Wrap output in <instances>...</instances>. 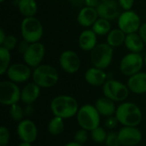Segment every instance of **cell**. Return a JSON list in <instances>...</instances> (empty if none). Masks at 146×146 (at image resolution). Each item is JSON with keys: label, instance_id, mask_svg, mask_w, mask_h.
I'll list each match as a JSON object with an SVG mask.
<instances>
[{"label": "cell", "instance_id": "44dd1931", "mask_svg": "<svg viewBox=\"0 0 146 146\" xmlns=\"http://www.w3.org/2000/svg\"><path fill=\"white\" fill-rule=\"evenodd\" d=\"M40 88L34 82L28 83L26 85L21 92V100L27 105H31L33 104L40 94Z\"/></svg>", "mask_w": 146, "mask_h": 146}, {"label": "cell", "instance_id": "7402d4cb", "mask_svg": "<svg viewBox=\"0 0 146 146\" xmlns=\"http://www.w3.org/2000/svg\"><path fill=\"white\" fill-rule=\"evenodd\" d=\"M95 107L101 115L106 117L113 116L117 109L115 107V102L106 97L98 98L95 104Z\"/></svg>", "mask_w": 146, "mask_h": 146}, {"label": "cell", "instance_id": "ab89813d", "mask_svg": "<svg viewBox=\"0 0 146 146\" xmlns=\"http://www.w3.org/2000/svg\"><path fill=\"white\" fill-rule=\"evenodd\" d=\"M68 1L72 5L76 6V7L83 6L85 5V3H86V0H68Z\"/></svg>", "mask_w": 146, "mask_h": 146}, {"label": "cell", "instance_id": "4dcf8cb0", "mask_svg": "<svg viewBox=\"0 0 146 146\" xmlns=\"http://www.w3.org/2000/svg\"><path fill=\"white\" fill-rule=\"evenodd\" d=\"M105 144L106 146H121V141L119 139V136H118V133H115V132H110L108 133L107 134V138L105 140Z\"/></svg>", "mask_w": 146, "mask_h": 146}, {"label": "cell", "instance_id": "8992f818", "mask_svg": "<svg viewBox=\"0 0 146 146\" xmlns=\"http://www.w3.org/2000/svg\"><path fill=\"white\" fill-rule=\"evenodd\" d=\"M113 55V47L107 43L99 44L91 51V61L95 68L105 69L111 64Z\"/></svg>", "mask_w": 146, "mask_h": 146}, {"label": "cell", "instance_id": "7a4b0ae2", "mask_svg": "<svg viewBox=\"0 0 146 146\" xmlns=\"http://www.w3.org/2000/svg\"><path fill=\"white\" fill-rule=\"evenodd\" d=\"M115 116L123 127H137L142 121V112L139 107L131 102L120 104L116 109Z\"/></svg>", "mask_w": 146, "mask_h": 146}, {"label": "cell", "instance_id": "d4e9b609", "mask_svg": "<svg viewBox=\"0 0 146 146\" xmlns=\"http://www.w3.org/2000/svg\"><path fill=\"white\" fill-rule=\"evenodd\" d=\"M126 33L120 28H115L111 30L107 34V44L111 47H119L125 43Z\"/></svg>", "mask_w": 146, "mask_h": 146}, {"label": "cell", "instance_id": "484cf974", "mask_svg": "<svg viewBox=\"0 0 146 146\" xmlns=\"http://www.w3.org/2000/svg\"><path fill=\"white\" fill-rule=\"evenodd\" d=\"M93 32L99 36L107 35L111 31V24L109 20L104 18H98L96 22L92 25Z\"/></svg>", "mask_w": 146, "mask_h": 146}, {"label": "cell", "instance_id": "e575fe53", "mask_svg": "<svg viewBox=\"0 0 146 146\" xmlns=\"http://www.w3.org/2000/svg\"><path fill=\"white\" fill-rule=\"evenodd\" d=\"M119 5L122 9L126 10H131L134 4V0H118Z\"/></svg>", "mask_w": 146, "mask_h": 146}, {"label": "cell", "instance_id": "d590c367", "mask_svg": "<svg viewBox=\"0 0 146 146\" xmlns=\"http://www.w3.org/2000/svg\"><path fill=\"white\" fill-rule=\"evenodd\" d=\"M118 123V121L116 119L115 116H110V117H107L104 124H105V127L109 129H113L116 127Z\"/></svg>", "mask_w": 146, "mask_h": 146}, {"label": "cell", "instance_id": "d6a6232c", "mask_svg": "<svg viewBox=\"0 0 146 146\" xmlns=\"http://www.w3.org/2000/svg\"><path fill=\"white\" fill-rule=\"evenodd\" d=\"M9 132L7 127L2 126L0 127V146H7L9 142Z\"/></svg>", "mask_w": 146, "mask_h": 146}, {"label": "cell", "instance_id": "f35d334b", "mask_svg": "<svg viewBox=\"0 0 146 146\" xmlns=\"http://www.w3.org/2000/svg\"><path fill=\"white\" fill-rule=\"evenodd\" d=\"M100 2H101L100 0H86L85 5L87 7H92V8L97 9V7L100 3Z\"/></svg>", "mask_w": 146, "mask_h": 146}, {"label": "cell", "instance_id": "52a82bcc", "mask_svg": "<svg viewBox=\"0 0 146 146\" xmlns=\"http://www.w3.org/2000/svg\"><path fill=\"white\" fill-rule=\"evenodd\" d=\"M129 88L123 83L115 80H108L103 86L104 97L114 102H122L129 95Z\"/></svg>", "mask_w": 146, "mask_h": 146}, {"label": "cell", "instance_id": "ac0fdd59", "mask_svg": "<svg viewBox=\"0 0 146 146\" xmlns=\"http://www.w3.org/2000/svg\"><path fill=\"white\" fill-rule=\"evenodd\" d=\"M127 86L130 92L135 94L146 93V73L139 72L130 76Z\"/></svg>", "mask_w": 146, "mask_h": 146}, {"label": "cell", "instance_id": "2e32d148", "mask_svg": "<svg viewBox=\"0 0 146 146\" xmlns=\"http://www.w3.org/2000/svg\"><path fill=\"white\" fill-rule=\"evenodd\" d=\"M121 145L133 146L142 140V133L136 127H123L118 132Z\"/></svg>", "mask_w": 146, "mask_h": 146}, {"label": "cell", "instance_id": "74e56055", "mask_svg": "<svg viewBox=\"0 0 146 146\" xmlns=\"http://www.w3.org/2000/svg\"><path fill=\"white\" fill-rule=\"evenodd\" d=\"M139 34L142 38L145 44H146V22L140 26V28L139 30Z\"/></svg>", "mask_w": 146, "mask_h": 146}, {"label": "cell", "instance_id": "ee69618b", "mask_svg": "<svg viewBox=\"0 0 146 146\" xmlns=\"http://www.w3.org/2000/svg\"><path fill=\"white\" fill-rule=\"evenodd\" d=\"M144 60H145V63L146 65V54L145 55V57H144Z\"/></svg>", "mask_w": 146, "mask_h": 146}, {"label": "cell", "instance_id": "4316f807", "mask_svg": "<svg viewBox=\"0 0 146 146\" xmlns=\"http://www.w3.org/2000/svg\"><path fill=\"white\" fill-rule=\"evenodd\" d=\"M64 129L63 119L58 116H54L48 124V131L53 136L60 135Z\"/></svg>", "mask_w": 146, "mask_h": 146}, {"label": "cell", "instance_id": "ffe728a7", "mask_svg": "<svg viewBox=\"0 0 146 146\" xmlns=\"http://www.w3.org/2000/svg\"><path fill=\"white\" fill-rule=\"evenodd\" d=\"M98 35L93 30H84L79 36V46L85 51H92L97 45Z\"/></svg>", "mask_w": 146, "mask_h": 146}, {"label": "cell", "instance_id": "4fadbf2b", "mask_svg": "<svg viewBox=\"0 0 146 146\" xmlns=\"http://www.w3.org/2000/svg\"><path fill=\"white\" fill-rule=\"evenodd\" d=\"M59 64L66 73L74 74L80 68V59L76 52L65 50L59 56Z\"/></svg>", "mask_w": 146, "mask_h": 146}, {"label": "cell", "instance_id": "836d02e7", "mask_svg": "<svg viewBox=\"0 0 146 146\" xmlns=\"http://www.w3.org/2000/svg\"><path fill=\"white\" fill-rule=\"evenodd\" d=\"M88 139V131L81 128L80 130L77 131L74 135V141H76L79 144H85Z\"/></svg>", "mask_w": 146, "mask_h": 146}, {"label": "cell", "instance_id": "f546056e", "mask_svg": "<svg viewBox=\"0 0 146 146\" xmlns=\"http://www.w3.org/2000/svg\"><path fill=\"white\" fill-rule=\"evenodd\" d=\"M9 115H10V117H11V119L13 121L20 122V121H21L23 120L24 112H23L22 108L19 104H15L10 106Z\"/></svg>", "mask_w": 146, "mask_h": 146}, {"label": "cell", "instance_id": "f1b7e54d", "mask_svg": "<svg viewBox=\"0 0 146 146\" xmlns=\"http://www.w3.org/2000/svg\"><path fill=\"white\" fill-rule=\"evenodd\" d=\"M107 133L106 131L101 127H98L95 129H93L92 131H91V137H92V139L98 143V144H102V143H105V140H106V138H107Z\"/></svg>", "mask_w": 146, "mask_h": 146}, {"label": "cell", "instance_id": "30bf717a", "mask_svg": "<svg viewBox=\"0 0 146 146\" xmlns=\"http://www.w3.org/2000/svg\"><path fill=\"white\" fill-rule=\"evenodd\" d=\"M117 24L118 28L126 34L137 33L142 25L139 15L133 10H126L122 12L117 19Z\"/></svg>", "mask_w": 146, "mask_h": 146}, {"label": "cell", "instance_id": "8d00e7d4", "mask_svg": "<svg viewBox=\"0 0 146 146\" xmlns=\"http://www.w3.org/2000/svg\"><path fill=\"white\" fill-rule=\"evenodd\" d=\"M29 43L27 42V41H26V40H24V39H22L18 44H17V49H18V51L20 52V53H21L22 55L26 52V50H27V48H28V46H29Z\"/></svg>", "mask_w": 146, "mask_h": 146}, {"label": "cell", "instance_id": "5b68a950", "mask_svg": "<svg viewBox=\"0 0 146 146\" xmlns=\"http://www.w3.org/2000/svg\"><path fill=\"white\" fill-rule=\"evenodd\" d=\"M43 26L36 17H25L21 23L22 38L29 44L39 42L43 36Z\"/></svg>", "mask_w": 146, "mask_h": 146}, {"label": "cell", "instance_id": "6da1fadb", "mask_svg": "<svg viewBox=\"0 0 146 146\" xmlns=\"http://www.w3.org/2000/svg\"><path fill=\"white\" fill-rule=\"evenodd\" d=\"M79 109L77 100L68 95L57 96L50 102V110L54 116H58L62 119L74 117L77 115Z\"/></svg>", "mask_w": 146, "mask_h": 146}, {"label": "cell", "instance_id": "9c48e42d", "mask_svg": "<svg viewBox=\"0 0 146 146\" xmlns=\"http://www.w3.org/2000/svg\"><path fill=\"white\" fill-rule=\"evenodd\" d=\"M21 91L16 83L11 80H4L0 83V103L11 106L21 100Z\"/></svg>", "mask_w": 146, "mask_h": 146}, {"label": "cell", "instance_id": "1f68e13d", "mask_svg": "<svg viewBox=\"0 0 146 146\" xmlns=\"http://www.w3.org/2000/svg\"><path fill=\"white\" fill-rule=\"evenodd\" d=\"M16 44H17L16 38L13 35H8L6 37L5 40L3 41V43L0 46H3L9 50H12L15 48Z\"/></svg>", "mask_w": 146, "mask_h": 146}, {"label": "cell", "instance_id": "7c38bea8", "mask_svg": "<svg viewBox=\"0 0 146 146\" xmlns=\"http://www.w3.org/2000/svg\"><path fill=\"white\" fill-rule=\"evenodd\" d=\"M6 74L9 80L15 83H23L30 79L33 73L28 65L17 62L11 64Z\"/></svg>", "mask_w": 146, "mask_h": 146}, {"label": "cell", "instance_id": "5bb4252c", "mask_svg": "<svg viewBox=\"0 0 146 146\" xmlns=\"http://www.w3.org/2000/svg\"><path fill=\"white\" fill-rule=\"evenodd\" d=\"M17 135L21 142L33 143L38 137V128L30 120H22L17 126Z\"/></svg>", "mask_w": 146, "mask_h": 146}, {"label": "cell", "instance_id": "e0dca14e", "mask_svg": "<svg viewBox=\"0 0 146 146\" xmlns=\"http://www.w3.org/2000/svg\"><path fill=\"white\" fill-rule=\"evenodd\" d=\"M98 18L99 15L97 11V9L87 6L83 7L77 15L78 23L84 27H92V25Z\"/></svg>", "mask_w": 146, "mask_h": 146}, {"label": "cell", "instance_id": "60d3db41", "mask_svg": "<svg viewBox=\"0 0 146 146\" xmlns=\"http://www.w3.org/2000/svg\"><path fill=\"white\" fill-rule=\"evenodd\" d=\"M6 37H7V35L5 34V33L3 30V28H1L0 29V45L3 43V41L5 40Z\"/></svg>", "mask_w": 146, "mask_h": 146}, {"label": "cell", "instance_id": "f6af8a7d", "mask_svg": "<svg viewBox=\"0 0 146 146\" xmlns=\"http://www.w3.org/2000/svg\"><path fill=\"white\" fill-rule=\"evenodd\" d=\"M0 1H1V2H2V3H3V2H4V1H5V0H0Z\"/></svg>", "mask_w": 146, "mask_h": 146}, {"label": "cell", "instance_id": "3957f363", "mask_svg": "<svg viewBox=\"0 0 146 146\" xmlns=\"http://www.w3.org/2000/svg\"><path fill=\"white\" fill-rule=\"evenodd\" d=\"M33 80L41 88H50L54 86L59 80L56 69L47 64L39 65L34 68L32 74Z\"/></svg>", "mask_w": 146, "mask_h": 146}, {"label": "cell", "instance_id": "cb8c5ba5", "mask_svg": "<svg viewBox=\"0 0 146 146\" xmlns=\"http://www.w3.org/2000/svg\"><path fill=\"white\" fill-rule=\"evenodd\" d=\"M18 9L24 17H33L38 10V4L35 0H19Z\"/></svg>", "mask_w": 146, "mask_h": 146}, {"label": "cell", "instance_id": "d6986e66", "mask_svg": "<svg viewBox=\"0 0 146 146\" xmlns=\"http://www.w3.org/2000/svg\"><path fill=\"white\" fill-rule=\"evenodd\" d=\"M85 80L91 86H101L107 81V74L104 69L93 67L86 70L85 73Z\"/></svg>", "mask_w": 146, "mask_h": 146}, {"label": "cell", "instance_id": "277c9868", "mask_svg": "<svg viewBox=\"0 0 146 146\" xmlns=\"http://www.w3.org/2000/svg\"><path fill=\"white\" fill-rule=\"evenodd\" d=\"M100 116L95 105L85 104L79 109L76 119L81 128L91 132L100 127Z\"/></svg>", "mask_w": 146, "mask_h": 146}, {"label": "cell", "instance_id": "603a6c76", "mask_svg": "<svg viewBox=\"0 0 146 146\" xmlns=\"http://www.w3.org/2000/svg\"><path fill=\"white\" fill-rule=\"evenodd\" d=\"M124 44L130 52L140 53L144 50L145 42L139 33H133L126 35Z\"/></svg>", "mask_w": 146, "mask_h": 146}, {"label": "cell", "instance_id": "ba28073f", "mask_svg": "<svg viewBox=\"0 0 146 146\" xmlns=\"http://www.w3.org/2000/svg\"><path fill=\"white\" fill-rule=\"evenodd\" d=\"M145 60L140 53L130 52L124 56L120 62V70L122 74L132 76L140 72Z\"/></svg>", "mask_w": 146, "mask_h": 146}, {"label": "cell", "instance_id": "8fae6325", "mask_svg": "<svg viewBox=\"0 0 146 146\" xmlns=\"http://www.w3.org/2000/svg\"><path fill=\"white\" fill-rule=\"evenodd\" d=\"M44 45L40 42H36L30 44L27 50L22 56L25 63L29 67L35 68L40 65L42 60L44 57Z\"/></svg>", "mask_w": 146, "mask_h": 146}, {"label": "cell", "instance_id": "83f0119b", "mask_svg": "<svg viewBox=\"0 0 146 146\" xmlns=\"http://www.w3.org/2000/svg\"><path fill=\"white\" fill-rule=\"evenodd\" d=\"M0 60H1V64H0V74H3L7 72L9 67L10 66V60H11V56H10V50L5 49L3 46H0Z\"/></svg>", "mask_w": 146, "mask_h": 146}, {"label": "cell", "instance_id": "7bdbcfd3", "mask_svg": "<svg viewBox=\"0 0 146 146\" xmlns=\"http://www.w3.org/2000/svg\"><path fill=\"white\" fill-rule=\"evenodd\" d=\"M18 146H32L31 143H27V142H21Z\"/></svg>", "mask_w": 146, "mask_h": 146}, {"label": "cell", "instance_id": "b9f144b4", "mask_svg": "<svg viewBox=\"0 0 146 146\" xmlns=\"http://www.w3.org/2000/svg\"><path fill=\"white\" fill-rule=\"evenodd\" d=\"M64 146H82V145H81V144L77 143L76 141H74V142H70V143H68V144L65 145Z\"/></svg>", "mask_w": 146, "mask_h": 146}, {"label": "cell", "instance_id": "bcb514c9", "mask_svg": "<svg viewBox=\"0 0 146 146\" xmlns=\"http://www.w3.org/2000/svg\"><path fill=\"white\" fill-rule=\"evenodd\" d=\"M100 1L102 2V1H107V0H100Z\"/></svg>", "mask_w": 146, "mask_h": 146}, {"label": "cell", "instance_id": "9a60e30c", "mask_svg": "<svg viewBox=\"0 0 146 146\" xmlns=\"http://www.w3.org/2000/svg\"><path fill=\"white\" fill-rule=\"evenodd\" d=\"M97 11L100 18H104L109 21L118 19L121 15V6L118 1L107 0L102 1L97 7Z\"/></svg>", "mask_w": 146, "mask_h": 146}]
</instances>
